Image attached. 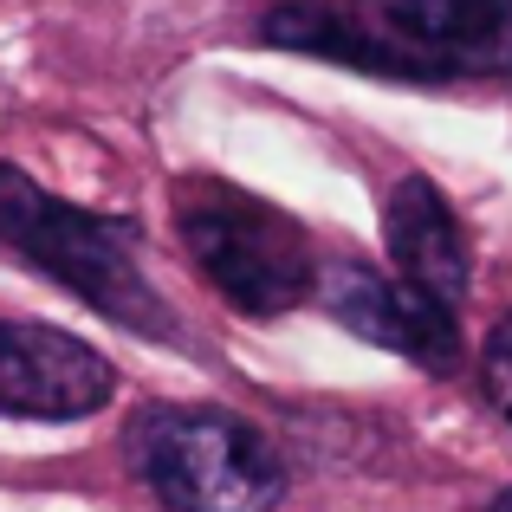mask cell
<instances>
[{
	"label": "cell",
	"instance_id": "6da1fadb",
	"mask_svg": "<svg viewBox=\"0 0 512 512\" xmlns=\"http://www.w3.org/2000/svg\"><path fill=\"white\" fill-rule=\"evenodd\" d=\"M260 39L402 78H461L512 65V0H286Z\"/></svg>",
	"mask_w": 512,
	"mask_h": 512
},
{
	"label": "cell",
	"instance_id": "7a4b0ae2",
	"mask_svg": "<svg viewBox=\"0 0 512 512\" xmlns=\"http://www.w3.org/2000/svg\"><path fill=\"white\" fill-rule=\"evenodd\" d=\"M0 240H7L13 253H26L46 279H59L65 292H78L91 312L130 325L137 338H182L169 299L137 266V234H130V221L85 214V208H72V201L46 195L26 169L0 163Z\"/></svg>",
	"mask_w": 512,
	"mask_h": 512
},
{
	"label": "cell",
	"instance_id": "5b68a950",
	"mask_svg": "<svg viewBox=\"0 0 512 512\" xmlns=\"http://www.w3.org/2000/svg\"><path fill=\"white\" fill-rule=\"evenodd\" d=\"M318 305L363 344H383L396 357L422 363V370H454L461 363V331L454 312L415 292L409 279H383L357 260H331L318 273Z\"/></svg>",
	"mask_w": 512,
	"mask_h": 512
},
{
	"label": "cell",
	"instance_id": "52a82bcc",
	"mask_svg": "<svg viewBox=\"0 0 512 512\" xmlns=\"http://www.w3.org/2000/svg\"><path fill=\"white\" fill-rule=\"evenodd\" d=\"M383 247H389V260H396V279H409V286L428 292L435 305L461 312V299L474 292V247H467L448 195H441L428 175H409V182L389 188Z\"/></svg>",
	"mask_w": 512,
	"mask_h": 512
},
{
	"label": "cell",
	"instance_id": "30bf717a",
	"mask_svg": "<svg viewBox=\"0 0 512 512\" xmlns=\"http://www.w3.org/2000/svg\"><path fill=\"white\" fill-rule=\"evenodd\" d=\"M506 422H512V415H506Z\"/></svg>",
	"mask_w": 512,
	"mask_h": 512
},
{
	"label": "cell",
	"instance_id": "8992f818",
	"mask_svg": "<svg viewBox=\"0 0 512 512\" xmlns=\"http://www.w3.org/2000/svg\"><path fill=\"white\" fill-rule=\"evenodd\" d=\"M117 389L111 363L85 338L59 325H26L0 318V409L33 415V422H72V415L104 409Z\"/></svg>",
	"mask_w": 512,
	"mask_h": 512
},
{
	"label": "cell",
	"instance_id": "3957f363",
	"mask_svg": "<svg viewBox=\"0 0 512 512\" xmlns=\"http://www.w3.org/2000/svg\"><path fill=\"white\" fill-rule=\"evenodd\" d=\"M130 467L169 512H273L286 500L279 448L227 409H143L130 422Z\"/></svg>",
	"mask_w": 512,
	"mask_h": 512
},
{
	"label": "cell",
	"instance_id": "9c48e42d",
	"mask_svg": "<svg viewBox=\"0 0 512 512\" xmlns=\"http://www.w3.org/2000/svg\"><path fill=\"white\" fill-rule=\"evenodd\" d=\"M487 512H512V487H506V493H500V500H493Z\"/></svg>",
	"mask_w": 512,
	"mask_h": 512
},
{
	"label": "cell",
	"instance_id": "ba28073f",
	"mask_svg": "<svg viewBox=\"0 0 512 512\" xmlns=\"http://www.w3.org/2000/svg\"><path fill=\"white\" fill-rule=\"evenodd\" d=\"M480 376H487V396L512 415V312L500 318V325H493L487 350H480Z\"/></svg>",
	"mask_w": 512,
	"mask_h": 512
},
{
	"label": "cell",
	"instance_id": "277c9868",
	"mask_svg": "<svg viewBox=\"0 0 512 512\" xmlns=\"http://www.w3.org/2000/svg\"><path fill=\"white\" fill-rule=\"evenodd\" d=\"M175 227H182V247L195 253L201 279L240 312L273 318L312 299L318 286L312 240L273 201L227 182H182L175 188Z\"/></svg>",
	"mask_w": 512,
	"mask_h": 512
}]
</instances>
